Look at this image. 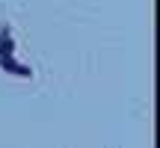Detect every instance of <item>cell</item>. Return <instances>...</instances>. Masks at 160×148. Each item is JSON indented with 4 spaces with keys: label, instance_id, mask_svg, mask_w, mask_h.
<instances>
[{
    "label": "cell",
    "instance_id": "obj_1",
    "mask_svg": "<svg viewBox=\"0 0 160 148\" xmlns=\"http://www.w3.org/2000/svg\"><path fill=\"white\" fill-rule=\"evenodd\" d=\"M0 65H3L6 71H12V74H21V77H30V68L18 65L15 59H12V53H0Z\"/></svg>",
    "mask_w": 160,
    "mask_h": 148
},
{
    "label": "cell",
    "instance_id": "obj_2",
    "mask_svg": "<svg viewBox=\"0 0 160 148\" xmlns=\"http://www.w3.org/2000/svg\"><path fill=\"white\" fill-rule=\"evenodd\" d=\"M15 51V42L9 39V36H3V39H0V53H12Z\"/></svg>",
    "mask_w": 160,
    "mask_h": 148
}]
</instances>
